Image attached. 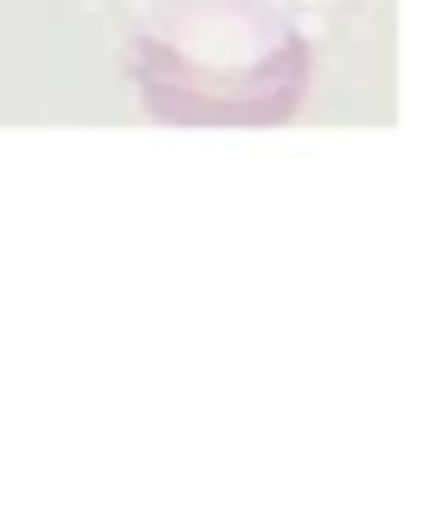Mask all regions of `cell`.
<instances>
[{
    "label": "cell",
    "instance_id": "1",
    "mask_svg": "<svg viewBox=\"0 0 440 512\" xmlns=\"http://www.w3.org/2000/svg\"><path fill=\"white\" fill-rule=\"evenodd\" d=\"M320 55L278 0H151L127 79L157 127L266 133L308 109Z\"/></svg>",
    "mask_w": 440,
    "mask_h": 512
}]
</instances>
